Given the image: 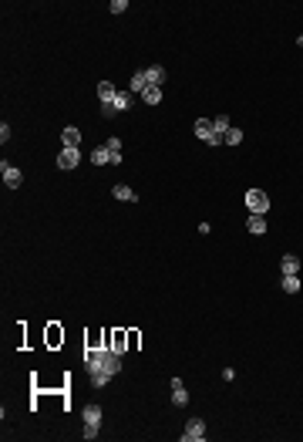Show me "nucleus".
<instances>
[{"label": "nucleus", "mask_w": 303, "mask_h": 442, "mask_svg": "<svg viewBox=\"0 0 303 442\" xmlns=\"http://www.w3.org/2000/svg\"><path fill=\"white\" fill-rule=\"evenodd\" d=\"M196 135H199L206 145H223V135L212 129V122H209V118H196Z\"/></svg>", "instance_id": "obj_1"}, {"label": "nucleus", "mask_w": 303, "mask_h": 442, "mask_svg": "<svg viewBox=\"0 0 303 442\" xmlns=\"http://www.w3.org/2000/svg\"><path fill=\"white\" fill-rule=\"evenodd\" d=\"M246 206H249V213H259V216H263L266 209H270V196H266L263 189H249L246 193Z\"/></svg>", "instance_id": "obj_2"}, {"label": "nucleus", "mask_w": 303, "mask_h": 442, "mask_svg": "<svg viewBox=\"0 0 303 442\" xmlns=\"http://www.w3.org/2000/svg\"><path fill=\"white\" fill-rule=\"evenodd\" d=\"M202 435H206V422L202 418H189L185 432H182V442H202Z\"/></svg>", "instance_id": "obj_3"}, {"label": "nucleus", "mask_w": 303, "mask_h": 442, "mask_svg": "<svg viewBox=\"0 0 303 442\" xmlns=\"http://www.w3.org/2000/svg\"><path fill=\"white\" fill-rule=\"evenodd\" d=\"M78 162H81V152L78 149H68V145H64L61 152H57V169H78Z\"/></svg>", "instance_id": "obj_4"}, {"label": "nucleus", "mask_w": 303, "mask_h": 442, "mask_svg": "<svg viewBox=\"0 0 303 442\" xmlns=\"http://www.w3.org/2000/svg\"><path fill=\"white\" fill-rule=\"evenodd\" d=\"M0 176H4V183H7L10 189H17V186L24 183V176H20V169H17V166H10V162H0Z\"/></svg>", "instance_id": "obj_5"}, {"label": "nucleus", "mask_w": 303, "mask_h": 442, "mask_svg": "<svg viewBox=\"0 0 303 442\" xmlns=\"http://www.w3.org/2000/svg\"><path fill=\"white\" fill-rule=\"evenodd\" d=\"M101 371H104V375H118V371H121V358H118V354H115V351H104V361H101Z\"/></svg>", "instance_id": "obj_6"}, {"label": "nucleus", "mask_w": 303, "mask_h": 442, "mask_svg": "<svg viewBox=\"0 0 303 442\" xmlns=\"http://www.w3.org/2000/svg\"><path fill=\"white\" fill-rule=\"evenodd\" d=\"M145 74H148V88H162V85H165V68L162 65H152Z\"/></svg>", "instance_id": "obj_7"}, {"label": "nucleus", "mask_w": 303, "mask_h": 442, "mask_svg": "<svg viewBox=\"0 0 303 442\" xmlns=\"http://www.w3.org/2000/svg\"><path fill=\"white\" fill-rule=\"evenodd\" d=\"M279 267H283V277H300V257H293V253H287Z\"/></svg>", "instance_id": "obj_8"}, {"label": "nucleus", "mask_w": 303, "mask_h": 442, "mask_svg": "<svg viewBox=\"0 0 303 442\" xmlns=\"http://www.w3.org/2000/svg\"><path fill=\"white\" fill-rule=\"evenodd\" d=\"M84 426H101V405H84Z\"/></svg>", "instance_id": "obj_9"}, {"label": "nucleus", "mask_w": 303, "mask_h": 442, "mask_svg": "<svg viewBox=\"0 0 303 442\" xmlns=\"http://www.w3.org/2000/svg\"><path fill=\"white\" fill-rule=\"evenodd\" d=\"M101 361H104V351H88L84 354V365H88V375L101 371Z\"/></svg>", "instance_id": "obj_10"}, {"label": "nucleus", "mask_w": 303, "mask_h": 442, "mask_svg": "<svg viewBox=\"0 0 303 442\" xmlns=\"http://www.w3.org/2000/svg\"><path fill=\"white\" fill-rule=\"evenodd\" d=\"M128 88L138 91V95H145V91H148V74H145V71H135V74H132V85H128Z\"/></svg>", "instance_id": "obj_11"}, {"label": "nucleus", "mask_w": 303, "mask_h": 442, "mask_svg": "<svg viewBox=\"0 0 303 442\" xmlns=\"http://www.w3.org/2000/svg\"><path fill=\"white\" fill-rule=\"evenodd\" d=\"M104 149L112 152V166H118L121 162V138L115 135V138H104Z\"/></svg>", "instance_id": "obj_12"}, {"label": "nucleus", "mask_w": 303, "mask_h": 442, "mask_svg": "<svg viewBox=\"0 0 303 442\" xmlns=\"http://www.w3.org/2000/svg\"><path fill=\"white\" fill-rule=\"evenodd\" d=\"M246 226H249V233H266V219L259 216V213H249Z\"/></svg>", "instance_id": "obj_13"}, {"label": "nucleus", "mask_w": 303, "mask_h": 442, "mask_svg": "<svg viewBox=\"0 0 303 442\" xmlns=\"http://www.w3.org/2000/svg\"><path fill=\"white\" fill-rule=\"evenodd\" d=\"M115 95H118V91H115L112 81H101V85H98V98H101V105L104 102H115Z\"/></svg>", "instance_id": "obj_14"}, {"label": "nucleus", "mask_w": 303, "mask_h": 442, "mask_svg": "<svg viewBox=\"0 0 303 442\" xmlns=\"http://www.w3.org/2000/svg\"><path fill=\"white\" fill-rule=\"evenodd\" d=\"M112 196H115V199H121V203H135V199H138V196L132 193V186H115Z\"/></svg>", "instance_id": "obj_15"}, {"label": "nucleus", "mask_w": 303, "mask_h": 442, "mask_svg": "<svg viewBox=\"0 0 303 442\" xmlns=\"http://www.w3.org/2000/svg\"><path fill=\"white\" fill-rule=\"evenodd\" d=\"M61 138H64V145H68V149H78V142H81V132L74 129V125H68Z\"/></svg>", "instance_id": "obj_16"}, {"label": "nucleus", "mask_w": 303, "mask_h": 442, "mask_svg": "<svg viewBox=\"0 0 303 442\" xmlns=\"http://www.w3.org/2000/svg\"><path fill=\"white\" fill-rule=\"evenodd\" d=\"M212 129H215V132H219V135L226 138V132L232 129V125H229V115H215V118H212Z\"/></svg>", "instance_id": "obj_17"}, {"label": "nucleus", "mask_w": 303, "mask_h": 442, "mask_svg": "<svg viewBox=\"0 0 303 442\" xmlns=\"http://www.w3.org/2000/svg\"><path fill=\"white\" fill-rule=\"evenodd\" d=\"M115 112H125L128 105H132V91H118V95H115Z\"/></svg>", "instance_id": "obj_18"}, {"label": "nucleus", "mask_w": 303, "mask_h": 442, "mask_svg": "<svg viewBox=\"0 0 303 442\" xmlns=\"http://www.w3.org/2000/svg\"><path fill=\"white\" fill-rule=\"evenodd\" d=\"M172 405H179V409H182V405H189V392H185L182 385L172 388Z\"/></svg>", "instance_id": "obj_19"}, {"label": "nucleus", "mask_w": 303, "mask_h": 442, "mask_svg": "<svg viewBox=\"0 0 303 442\" xmlns=\"http://www.w3.org/2000/svg\"><path fill=\"white\" fill-rule=\"evenodd\" d=\"M91 162H95V166H104V162H112V152H108L104 145H98L95 152H91Z\"/></svg>", "instance_id": "obj_20"}, {"label": "nucleus", "mask_w": 303, "mask_h": 442, "mask_svg": "<svg viewBox=\"0 0 303 442\" xmlns=\"http://www.w3.org/2000/svg\"><path fill=\"white\" fill-rule=\"evenodd\" d=\"M283 290L287 294H300V277H283Z\"/></svg>", "instance_id": "obj_21"}, {"label": "nucleus", "mask_w": 303, "mask_h": 442, "mask_svg": "<svg viewBox=\"0 0 303 442\" xmlns=\"http://www.w3.org/2000/svg\"><path fill=\"white\" fill-rule=\"evenodd\" d=\"M142 98H145V105H159L162 102V88H148Z\"/></svg>", "instance_id": "obj_22"}, {"label": "nucleus", "mask_w": 303, "mask_h": 442, "mask_svg": "<svg viewBox=\"0 0 303 442\" xmlns=\"http://www.w3.org/2000/svg\"><path fill=\"white\" fill-rule=\"evenodd\" d=\"M108 381H112V375H104V371H95V375H91V385L95 388H104Z\"/></svg>", "instance_id": "obj_23"}, {"label": "nucleus", "mask_w": 303, "mask_h": 442, "mask_svg": "<svg viewBox=\"0 0 303 442\" xmlns=\"http://www.w3.org/2000/svg\"><path fill=\"white\" fill-rule=\"evenodd\" d=\"M223 142H226V145H240V142H243V132H240V129H229Z\"/></svg>", "instance_id": "obj_24"}, {"label": "nucleus", "mask_w": 303, "mask_h": 442, "mask_svg": "<svg viewBox=\"0 0 303 442\" xmlns=\"http://www.w3.org/2000/svg\"><path fill=\"white\" fill-rule=\"evenodd\" d=\"M128 10V0H112V14H125Z\"/></svg>", "instance_id": "obj_25"}, {"label": "nucleus", "mask_w": 303, "mask_h": 442, "mask_svg": "<svg viewBox=\"0 0 303 442\" xmlns=\"http://www.w3.org/2000/svg\"><path fill=\"white\" fill-rule=\"evenodd\" d=\"M101 115H104V118H115V105L104 102V105H101Z\"/></svg>", "instance_id": "obj_26"}, {"label": "nucleus", "mask_w": 303, "mask_h": 442, "mask_svg": "<svg viewBox=\"0 0 303 442\" xmlns=\"http://www.w3.org/2000/svg\"><path fill=\"white\" fill-rule=\"evenodd\" d=\"M84 439H98V426H84Z\"/></svg>", "instance_id": "obj_27"}]
</instances>
